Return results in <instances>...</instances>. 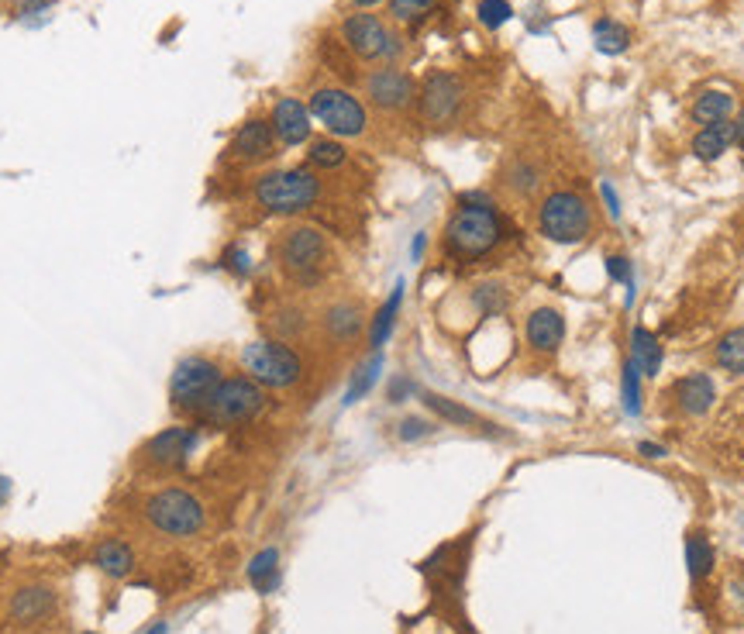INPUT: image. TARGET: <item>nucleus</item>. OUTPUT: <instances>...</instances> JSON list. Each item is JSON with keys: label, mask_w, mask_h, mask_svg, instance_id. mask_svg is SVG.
I'll use <instances>...</instances> for the list:
<instances>
[{"label": "nucleus", "mask_w": 744, "mask_h": 634, "mask_svg": "<svg viewBox=\"0 0 744 634\" xmlns=\"http://www.w3.org/2000/svg\"><path fill=\"white\" fill-rule=\"evenodd\" d=\"M507 238H514V224L496 207V200L483 190H469L455 200L441 231V255L452 266H476L490 259Z\"/></svg>", "instance_id": "1"}, {"label": "nucleus", "mask_w": 744, "mask_h": 634, "mask_svg": "<svg viewBox=\"0 0 744 634\" xmlns=\"http://www.w3.org/2000/svg\"><path fill=\"white\" fill-rule=\"evenodd\" d=\"M273 259L286 283L297 290H314L328 280L331 266H335V249H331L328 235L314 224H290L276 235Z\"/></svg>", "instance_id": "2"}, {"label": "nucleus", "mask_w": 744, "mask_h": 634, "mask_svg": "<svg viewBox=\"0 0 744 634\" xmlns=\"http://www.w3.org/2000/svg\"><path fill=\"white\" fill-rule=\"evenodd\" d=\"M324 183L310 166L269 169L252 183V200L269 218H297L321 204Z\"/></svg>", "instance_id": "3"}, {"label": "nucleus", "mask_w": 744, "mask_h": 634, "mask_svg": "<svg viewBox=\"0 0 744 634\" xmlns=\"http://www.w3.org/2000/svg\"><path fill=\"white\" fill-rule=\"evenodd\" d=\"M142 517L155 535H162L169 541L197 538L200 531L207 528L204 500L193 490H186V486H162V490H152L142 504Z\"/></svg>", "instance_id": "4"}, {"label": "nucleus", "mask_w": 744, "mask_h": 634, "mask_svg": "<svg viewBox=\"0 0 744 634\" xmlns=\"http://www.w3.org/2000/svg\"><path fill=\"white\" fill-rule=\"evenodd\" d=\"M269 407V390H262L255 380H248L245 373L238 376H224L221 386L214 390L211 404L204 407V414L197 417L200 428H217V431H231V428H245V424L259 421Z\"/></svg>", "instance_id": "5"}, {"label": "nucleus", "mask_w": 744, "mask_h": 634, "mask_svg": "<svg viewBox=\"0 0 744 634\" xmlns=\"http://www.w3.org/2000/svg\"><path fill=\"white\" fill-rule=\"evenodd\" d=\"M238 366L262 390L283 393L304 380V359H300V352L290 342H279V338H255V342H248L242 355H238Z\"/></svg>", "instance_id": "6"}, {"label": "nucleus", "mask_w": 744, "mask_h": 634, "mask_svg": "<svg viewBox=\"0 0 744 634\" xmlns=\"http://www.w3.org/2000/svg\"><path fill=\"white\" fill-rule=\"evenodd\" d=\"M221 380L224 369L211 355H183L176 362L173 376H169V407H173V414L186 417V421H197L204 414V407L211 404Z\"/></svg>", "instance_id": "7"}, {"label": "nucleus", "mask_w": 744, "mask_h": 634, "mask_svg": "<svg viewBox=\"0 0 744 634\" xmlns=\"http://www.w3.org/2000/svg\"><path fill=\"white\" fill-rule=\"evenodd\" d=\"M338 35H341V42H345V49L352 52L355 59H362V63L397 66L403 59V52H407L403 38L393 32L379 14H369V11L348 14V18L341 21Z\"/></svg>", "instance_id": "8"}, {"label": "nucleus", "mask_w": 744, "mask_h": 634, "mask_svg": "<svg viewBox=\"0 0 744 634\" xmlns=\"http://www.w3.org/2000/svg\"><path fill=\"white\" fill-rule=\"evenodd\" d=\"M538 231L555 245H579L593 235V207L576 190H552L538 204Z\"/></svg>", "instance_id": "9"}, {"label": "nucleus", "mask_w": 744, "mask_h": 634, "mask_svg": "<svg viewBox=\"0 0 744 634\" xmlns=\"http://www.w3.org/2000/svg\"><path fill=\"white\" fill-rule=\"evenodd\" d=\"M310 118L317 121L331 138H362L369 131V107L345 87H317L307 97Z\"/></svg>", "instance_id": "10"}, {"label": "nucleus", "mask_w": 744, "mask_h": 634, "mask_svg": "<svg viewBox=\"0 0 744 634\" xmlns=\"http://www.w3.org/2000/svg\"><path fill=\"white\" fill-rule=\"evenodd\" d=\"M200 438H204V428L197 421L169 424V428H162L159 435H152L149 442L138 448V462L145 469H152V473H176L197 452Z\"/></svg>", "instance_id": "11"}, {"label": "nucleus", "mask_w": 744, "mask_h": 634, "mask_svg": "<svg viewBox=\"0 0 744 634\" xmlns=\"http://www.w3.org/2000/svg\"><path fill=\"white\" fill-rule=\"evenodd\" d=\"M465 104V83L462 76L448 73V69H431L428 76L417 87V107H421V118L431 128H448L459 121Z\"/></svg>", "instance_id": "12"}, {"label": "nucleus", "mask_w": 744, "mask_h": 634, "mask_svg": "<svg viewBox=\"0 0 744 634\" xmlns=\"http://www.w3.org/2000/svg\"><path fill=\"white\" fill-rule=\"evenodd\" d=\"M59 600H62L59 590L49 579H28V583L14 586L7 593L4 614L14 628H42V624H49L59 614Z\"/></svg>", "instance_id": "13"}, {"label": "nucleus", "mask_w": 744, "mask_h": 634, "mask_svg": "<svg viewBox=\"0 0 744 634\" xmlns=\"http://www.w3.org/2000/svg\"><path fill=\"white\" fill-rule=\"evenodd\" d=\"M362 90H366L369 104L386 114H400L417 104V80L400 66L372 69V73H366V80H362Z\"/></svg>", "instance_id": "14"}, {"label": "nucleus", "mask_w": 744, "mask_h": 634, "mask_svg": "<svg viewBox=\"0 0 744 634\" xmlns=\"http://www.w3.org/2000/svg\"><path fill=\"white\" fill-rule=\"evenodd\" d=\"M317 321H321V335L328 338L331 345H338V349H345V345H355L362 338V331L369 328L366 304H362V300H352V297L331 300V304L324 307Z\"/></svg>", "instance_id": "15"}, {"label": "nucleus", "mask_w": 744, "mask_h": 634, "mask_svg": "<svg viewBox=\"0 0 744 634\" xmlns=\"http://www.w3.org/2000/svg\"><path fill=\"white\" fill-rule=\"evenodd\" d=\"M279 142H276V131L269 125V118H248L242 128L231 135L228 145V156L242 166H262V162L276 159Z\"/></svg>", "instance_id": "16"}, {"label": "nucleus", "mask_w": 744, "mask_h": 634, "mask_svg": "<svg viewBox=\"0 0 744 634\" xmlns=\"http://www.w3.org/2000/svg\"><path fill=\"white\" fill-rule=\"evenodd\" d=\"M269 125H273V131H276V142L286 145V149L307 145L310 135H314L310 107L297 97H279L273 104V114H269Z\"/></svg>", "instance_id": "17"}, {"label": "nucleus", "mask_w": 744, "mask_h": 634, "mask_svg": "<svg viewBox=\"0 0 744 634\" xmlns=\"http://www.w3.org/2000/svg\"><path fill=\"white\" fill-rule=\"evenodd\" d=\"M524 342L534 355H555L565 342V314L558 307H534L524 321Z\"/></svg>", "instance_id": "18"}, {"label": "nucleus", "mask_w": 744, "mask_h": 634, "mask_svg": "<svg viewBox=\"0 0 744 634\" xmlns=\"http://www.w3.org/2000/svg\"><path fill=\"white\" fill-rule=\"evenodd\" d=\"M669 397L686 417H703L713 404H717V386H713L707 373H686L672 383Z\"/></svg>", "instance_id": "19"}, {"label": "nucleus", "mask_w": 744, "mask_h": 634, "mask_svg": "<svg viewBox=\"0 0 744 634\" xmlns=\"http://www.w3.org/2000/svg\"><path fill=\"white\" fill-rule=\"evenodd\" d=\"M90 562L97 566V572H104L107 579H128L131 572H135V548L128 545L124 538H104L93 545L90 552Z\"/></svg>", "instance_id": "20"}, {"label": "nucleus", "mask_w": 744, "mask_h": 634, "mask_svg": "<svg viewBox=\"0 0 744 634\" xmlns=\"http://www.w3.org/2000/svg\"><path fill=\"white\" fill-rule=\"evenodd\" d=\"M421 404L428 407L434 414V421H445L452 424V428H496V424H486L483 417H479L472 407L459 404V400L445 397V393H431V390H421Z\"/></svg>", "instance_id": "21"}, {"label": "nucleus", "mask_w": 744, "mask_h": 634, "mask_svg": "<svg viewBox=\"0 0 744 634\" xmlns=\"http://www.w3.org/2000/svg\"><path fill=\"white\" fill-rule=\"evenodd\" d=\"M500 183H503V190L514 193L517 200H527L541 190V183H545V169H541L534 159L517 156L500 169Z\"/></svg>", "instance_id": "22"}, {"label": "nucleus", "mask_w": 744, "mask_h": 634, "mask_svg": "<svg viewBox=\"0 0 744 634\" xmlns=\"http://www.w3.org/2000/svg\"><path fill=\"white\" fill-rule=\"evenodd\" d=\"M403 290H407V283H397L393 286V293L383 300V307H379L376 314L369 317V328H366V342H369V352H383V345L390 342L393 328H397V317H400V307H403Z\"/></svg>", "instance_id": "23"}, {"label": "nucleus", "mask_w": 744, "mask_h": 634, "mask_svg": "<svg viewBox=\"0 0 744 634\" xmlns=\"http://www.w3.org/2000/svg\"><path fill=\"white\" fill-rule=\"evenodd\" d=\"M734 145V121H717V125H703L693 135V156L700 162H717Z\"/></svg>", "instance_id": "24"}, {"label": "nucleus", "mask_w": 744, "mask_h": 634, "mask_svg": "<svg viewBox=\"0 0 744 634\" xmlns=\"http://www.w3.org/2000/svg\"><path fill=\"white\" fill-rule=\"evenodd\" d=\"M469 304L479 317H503L514 304V297H510V286L503 280H483L469 290Z\"/></svg>", "instance_id": "25"}, {"label": "nucleus", "mask_w": 744, "mask_h": 634, "mask_svg": "<svg viewBox=\"0 0 744 634\" xmlns=\"http://www.w3.org/2000/svg\"><path fill=\"white\" fill-rule=\"evenodd\" d=\"M662 342H658V335H651L648 328H631V362L638 366L641 376H648V380H655L658 373H662Z\"/></svg>", "instance_id": "26"}, {"label": "nucleus", "mask_w": 744, "mask_h": 634, "mask_svg": "<svg viewBox=\"0 0 744 634\" xmlns=\"http://www.w3.org/2000/svg\"><path fill=\"white\" fill-rule=\"evenodd\" d=\"M689 114H693L696 125H717V121H731L734 114V97L727 94V90H703L700 97L693 100V107H689Z\"/></svg>", "instance_id": "27"}, {"label": "nucleus", "mask_w": 744, "mask_h": 634, "mask_svg": "<svg viewBox=\"0 0 744 634\" xmlns=\"http://www.w3.org/2000/svg\"><path fill=\"white\" fill-rule=\"evenodd\" d=\"M348 162V149L341 138H310L307 142V166L314 173H335Z\"/></svg>", "instance_id": "28"}, {"label": "nucleus", "mask_w": 744, "mask_h": 634, "mask_svg": "<svg viewBox=\"0 0 744 634\" xmlns=\"http://www.w3.org/2000/svg\"><path fill=\"white\" fill-rule=\"evenodd\" d=\"M634 35L631 28L624 25V21H614V18H600L593 25V45L600 56H624L627 49H631Z\"/></svg>", "instance_id": "29"}, {"label": "nucleus", "mask_w": 744, "mask_h": 634, "mask_svg": "<svg viewBox=\"0 0 744 634\" xmlns=\"http://www.w3.org/2000/svg\"><path fill=\"white\" fill-rule=\"evenodd\" d=\"M245 576H248V583L262 593V597H269V593L279 586V548L269 545V548H262L259 555H252Z\"/></svg>", "instance_id": "30"}, {"label": "nucleus", "mask_w": 744, "mask_h": 634, "mask_svg": "<svg viewBox=\"0 0 744 634\" xmlns=\"http://www.w3.org/2000/svg\"><path fill=\"white\" fill-rule=\"evenodd\" d=\"M713 362H717L724 373L744 376V328H731L717 338V345H713Z\"/></svg>", "instance_id": "31"}, {"label": "nucleus", "mask_w": 744, "mask_h": 634, "mask_svg": "<svg viewBox=\"0 0 744 634\" xmlns=\"http://www.w3.org/2000/svg\"><path fill=\"white\" fill-rule=\"evenodd\" d=\"M379 373H383V352H372L366 362H362L359 369L352 373V380H348V390H345V407L359 404L362 397L372 390V386L379 383Z\"/></svg>", "instance_id": "32"}, {"label": "nucleus", "mask_w": 744, "mask_h": 634, "mask_svg": "<svg viewBox=\"0 0 744 634\" xmlns=\"http://www.w3.org/2000/svg\"><path fill=\"white\" fill-rule=\"evenodd\" d=\"M269 328H273V338H279V342H297V338L310 328V317H307L304 307L283 304V307H279V311L273 314Z\"/></svg>", "instance_id": "33"}, {"label": "nucleus", "mask_w": 744, "mask_h": 634, "mask_svg": "<svg viewBox=\"0 0 744 634\" xmlns=\"http://www.w3.org/2000/svg\"><path fill=\"white\" fill-rule=\"evenodd\" d=\"M686 566H689V579H693V583H700V579H707L713 572V545L700 531L686 538Z\"/></svg>", "instance_id": "34"}, {"label": "nucleus", "mask_w": 744, "mask_h": 634, "mask_svg": "<svg viewBox=\"0 0 744 634\" xmlns=\"http://www.w3.org/2000/svg\"><path fill=\"white\" fill-rule=\"evenodd\" d=\"M620 407H624L627 417H638L641 407H645V393H641V373L631 359L620 369Z\"/></svg>", "instance_id": "35"}, {"label": "nucleus", "mask_w": 744, "mask_h": 634, "mask_svg": "<svg viewBox=\"0 0 744 634\" xmlns=\"http://www.w3.org/2000/svg\"><path fill=\"white\" fill-rule=\"evenodd\" d=\"M217 266H221L224 273L235 276V280H248V276H252V269H255V262H252V252H248L242 242H231V245H224Z\"/></svg>", "instance_id": "36"}, {"label": "nucleus", "mask_w": 744, "mask_h": 634, "mask_svg": "<svg viewBox=\"0 0 744 634\" xmlns=\"http://www.w3.org/2000/svg\"><path fill=\"white\" fill-rule=\"evenodd\" d=\"M434 4H438V0H390V18L397 21V25L414 28L434 11Z\"/></svg>", "instance_id": "37"}, {"label": "nucleus", "mask_w": 744, "mask_h": 634, "mask_svg": "<svg viewBox=\"0 0 744 634\" xmlns=\"http://www.w3.org/2000/svg\"><path fill=\"white\" fill-rule=\"evenodd\" d=\"M476 18H479V25H483L486 32H500V28L514 18V7H510V0H479Z\"/></svg>", "instance_id": "38"}, {"label": "nucleus", "mask_w": 744, "mask_h": 634, "mask_svg": "<svg viewBox=\"0 0 744 634\" xmlns=\"http://www.w3.org/2000/svg\"><path fill=\"white\" fill-rule=\"evenodd\" d=\"M441 421H431V417H421V414H407L403 421H397V438L403 445H414V442H424V438H431L434 431H438Z\"/></svg>", "instance_id": "39"}, {"label": "nucleus", "mask_w": 744, "mask_h": 634, "mask_svg": "<svg viewBox=\"0 0 744 634\" xmlns=\"http://www.w3.org/2000/svg\"><path fill=\"white\" fill-rule=\"evenodd\" d=\"M607 276L614 283H624V286H631L634 283V269H631V259L627 255H620V252H614V255H607Z\"/></svg>", "instance_id": "40"}, {"label": "nucleus", "mask_w": 744, "mask_h": 634, "mask_svg": "<svg viewBox=\"0 0 744 634\" xmlns=\"http://www.w3.org/2000/svg\"><path fill=\"white\" fill-rule=\"evenodd\" d=\"M414 393H421V390H417L410 376H393L390 386H386V400H390V404H403V400H410Z\"/></svg>", "instance_id": "41"}, {"label": "nucleus", "mask_w": 744, "mask_h": 634, "mask_svg": "<svg viewBox=\"0 0 744 634\" xmlns=\"http://www.w3.org/2000/svg\"><path fill=\"white\" fill-rule=\"evenodd\" d=\"M600 197H603V204H607V211H610V218H620V197H617V190H614V183L610 180H603L600 183Z\"/></svg>", "instance_id": "42"}, {"label": "nucleus", "mask_w": 744, "mask_h": 634, "mask_svg": "<svg viewBox=\"0 0 744 634\" xmlns=\"http://www.w3.org/2000/svg\"><path fill=\"white\" fill-rule=\"evenodd\" d=\"M638 455H645V459H665L669 448L658 445V442H638Z\"/></svg>", "instance_id": "43"}, {"label": "nucleus", "mask_w": 744, "mask_h": 634, "mask_svg": "<svg viewBox=\"0 0 744 634\" xmlns=\"http://www.w3.org/2000/svg\"><path fill=\"white\" fill-rule=\"evenodd\" d=\"M14 7H18L21 14H35V11H45L49 7V0H11Z\"/></svg>", "instance_id": "44"}, {"label": "nucleus", "mask_w": 744, "mask_h": 634, "mask_svg": "<svg viewBox=\"0 0 744 634\" xmlns=\"http://www.w3.org/2000/svg\"><path fill=\"white\" fill-rule=\"evenodd\" d=\"M424 249H428V235H414V242H410V259L414 262H421V255H424Z\"/></svg>", "instance_id": "45"}, {"label": "nucleus", "mask_w": 744, "mask_h": 634, "mask_svg": "<svg viewBox=\"0 0 744 634\" xmlns=\"http://www.w3.org/2000/svg\"><path fill=\"white\" fill-rule=\"evenodd\" d=\"M734 142L744 149V104L738 107V118H734Z\"/></svg>", "instance_id": "46"}, {"label": "nucleus", "mask_w": 744, "mask_h": 634, "mask_svg": "<svg viewBox=\"0 0 744 634\" xmlns=\"http://www.w3.org/2000/svg\"><path fill=\"white\" fill-rule=\"evenodd\" d=\"M7 500H11V479H7V476H0V507H4Z\"/></svg>", "instance_id": "47"}, {"label": "nucleus", "mask_w": 744, "mask_h": 634, "mask_svg": "<svg viewBox=\"0 0 744 634\" xmlns=\"http://www.w3.org/2000/svg\"><path fill=\"white\" fill-rule=\"evenodd\" d=\"M383 0H352V7L355 11H372V7H379Z\"/></svg>", "instance_id": "48"}, {"label": "nucleus", "mask_w": 744, "mask_h": 634, "mask_svg": "<svg viewBox=\"0 0 744 634\" xmlns=\"http://www.w3.org/2000/svg\"><path fill=\"white\" fill-rule=\"evenodd\" d=\"M145 634H169V624H166V621H159V624H152V628L145 631Z\"/></svg>", "instance_id": "49"}, {"label": "nucleus", "mask_w": 744, "mask_h": 634, "mask_svg": "<svg viewBox=\"0 0 744 634\" xmlns=\"http://www.w3.org/2000/svg\"><path fill=\"white\" fill-rule=\"evenodd\" d=\"M83 634H97V631H83Z\"/></svg>", "instance_id": "50"}]
</instances>
